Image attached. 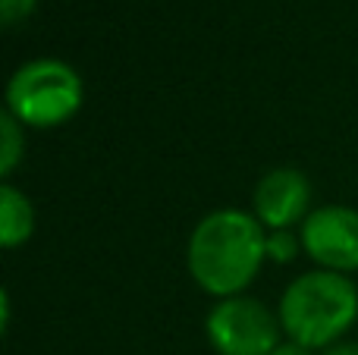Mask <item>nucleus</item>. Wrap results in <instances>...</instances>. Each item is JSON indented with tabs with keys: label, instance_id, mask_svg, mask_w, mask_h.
<instances>
[{
	"label": "nucleus",
	"instance_id": "1",
	"mask_svg": "<svg viewBox=\"0 0 358 355\" xmlns=\"http://www.w3.org/2000/svg\"><path fill=\"white\" fill-rule=\"evenodd\" d=\"M267 261V230L239 208L210 211L195 224L185 249V264L198 289L214 299L242 296Z\"/></svg>",
	"mask_w": 358,
	"mask_h": 355
},
{
	"label": "nucleus",
	"instance_id": "2",
	"mask_svg": "<svg viewBox=\"0 0 358 355\" xmlns=\"http://www.w3.org/2000/svg\"><path fill=\"white\" fill-rule=\"evenodd\" d=\"M277 318L283 333L305 349H330L358 321V287L334 270H308L280 296Z\"/></svg>",
	"mask_w": 358,
	"mask_h": 355
},
{
	"label": "nucleus",
	"instance_id": "3",
	"mask_svg": "<svg viewBox=\"0 0 358 355\" xmlns=\"http://www.w3.org/2000/svg\"><path fill=\"white\" fill-rule=\"evenodd\" d=\"M85 88L69 63L54 57L29 60L6 82V110L31 129H54L73 119L82 107Z\"/></svg>",
	"mask_w": 358,
	"mask_h": 355
},
{
	"label": "nucleus",
	"instance_id": "4",
	"mask_svg": "<svg viewBox=\"0 0 358 355\" xmlns=\"http://www.w3.org/2000/svg\"><path fill=\"white\" fill-rule=\"evenodd\" d=\"M280 318L252 296L217 299L208 312L204 333L220 355H271L280 346Z\"/></svg>",
	"mask_w": 358,
	"mask_h": 355
},
{
	"label": "nucleus",
	"instance_id": "5",
	"mask_svg": "<svg viewBox=\"0 0 358 355\" xmlns=\"http://www.w3.org/2000/svg\"><path fill=\"white\" fill-rule=\"evenodd\" d=\"M302 249L317 268L334 274L358 270V211L346 205H324L305 217Z\"/></svg>",
	"mask_w": 358,
	"mask_h": 355
},
{
	"label": "nucleus",
	"instance_id": "6",
	"mask_svg": "<svg viewBox=\"0 0 358 355\" xmlns=\"http://www.w3.org/2000/svg\"><path fill=\"white\" fill-rule=\"evenodd\" d=\"M311 208V182L302 170L277 167L264 173L255 186L252 214L261 220L264 230H292L296 224H305Z\"/></svg>",
	"mask_w": 358,
	"mask_h": 355
},
{
	"label": "nucleus",
	"instance_id": "7",
	"mask_svg": "<svg viewBox=\"0 0 358 355\" xmlns=\"http://www.w3.org/2000/svg\"><path fill=\"white\" fill-rule=\"evenodd\" d=\"M31 233H35V208H31L29 195L3 182L0 186V245L16 249Z\"/></svg>",
	"mask_w": 358,
	"mask_h": 355
},
{
	"label": "nucleus",
	"instance_id": "8",
	"mask_svg": "<svg viewBox=\"0 0 358 355\" xmlns=\"http://www.w3.org/2000/svg\"><path fill=\"white\" fill-rule=\"evenodd\" d=\"M25 157V126L10 110L0 113V176H10Z\"/></svg>",
	"mask_w": 358,
	"mask_h": 355
},
{
	"label": "nucleus",
	"instance_id": "9",
	"mask_svg": "<svg viewBox=\"0 0 358 355\" xmlns=\"http://www.w3.org/2000/svg\"><path fill=\"white\" fill-rule=\"evenodd\" d=\"M302 249V236H296L292 230H267V261L289 264L299 258Z\"/></svg>",
	"mask_w": 358,
	"mask_h": 355
},
{
	"label": "nucleus",
	"instance_id": "10",
	"mask_svg": "<svg viewBox=\"0 0 358 355\" xmlns=\"http://www.w3.org/2000/svg\"><path fill=\"white\" fill-rule=\"evenodd\" d=\"M35 10V0H0V19L3 25H16Z\"/></svg>",
	"mask_w": 358,
	"mask_h": 355
},
{
	"label": "nucleus",
	"instance_id": "11",
	"mask_svg": "<svg viewBox=\"0 0 358 355\" xmlns=\"http://www.w3.org/2000/svg\"><path fill=\"white\" fill-rule=\"evenodd\" d=\"M271 355H311V349H305V346H299V343H292V340H286V343H280Z\"/></svg>",
	"mask_w": 358,
	"mask_h": 355
},
{
	"label": "nucleus",
	"instance_id": "12",
	"mask_svg": "<svg viewBox=\"0 0 358 355\" xmlns=\"http://www.w3.org/2000/svg\"><path fill=\"white\" fill-rule=\"evenodd\" d=\"M321 355H358V343H336L330 349H324Z\"/></svg>",
	"mask_w": 358,
	"mask_h": 355
}]
</instances>
